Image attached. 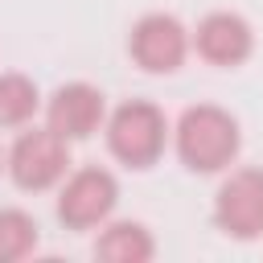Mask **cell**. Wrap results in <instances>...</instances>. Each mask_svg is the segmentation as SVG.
Wrapping results in <instances>:
<instances>
[{"label": "cell", "instance_id": "1", "mask_svg": "<svg viewBox=\"0 0 263 263\" xmlns=\"http://www.w3.org/2000/svg\"><path fill=\"white\" fill-rule=\"evenodd\" d=\"M173 144L189 173H226L242 148V132L226 107L197 103V107L181 111V119L173 127Z\"/></svg>", "mask_w": 263, "mask_h": 263}, {"label": "cell", "instance_id": "2", "mask_svg": "<svg viewBox=\"0 0 263 263\" xmlns=\"http://www.w3.org/2000/svg\"><path fill=\"white\" fill-rule=\"evenodd\" d=\"M103 132H107V148L119 164L127 168H152L168 144V119L156 103L148 99H127L119 103L107 119H103Z\"/></svg>", "mask_w": 263, "mask_h": 263}, {"label": "cell", "instance_id": "3", "mask_svg": "<svg viewBox=\"0 0 263 263\" xmlns=\"http://www.w3.org/2000/svg\"><path fill=\"white\" fill-rule=\"evenodd\" d=\"M66 173H70V140H62L49 123L21 132L16 144L8 148V177L25 193H45L62 185Z\"/></svg>", "mask_w": 263, "mask_h": 263}, {"label": "cell", "instance_id": "4", "mask_svg": "<svg viewBox=\"0 0 263 263\" xmlns=\"http://www.w3.org/2000/svg\"><path fill=\"white\" fill-rule=\"evenodd\" d=\"M115 201H119L115 173L99 168V164H82V168H74V173L62 177L58 222L66 230H95V226H103L115 214Z\"/></svg>", "mask_w": 263, "mask_h": 263}, {"label": "cell", "instance_id": "5", "mask_svg": "<svg viewBox=\"0 0 263 263\" xmlns=\"http://www.w3.org/2000/svg\"><path fill=\"white\" fill-rule=\"evenodd\" d=\"M214 222L222 234L251 242L263 234V168H230L214 193Z\"/></svg>", "mask_w": 263, "mask_h": 263}, {"label": "cell", "instance_id": "6", "mask_svg": "<svg viewBox=\"0 0 263 263\" xmlns=\"http://www.w3.org/2000/svg\"><path fill=\"white\" fill-rule=\"evenodd\" d=\"M127 53L148 74H173L189 58V29L173 12H144L127 33Z\"/></svg>", "mask_w": 263, "mask_h": 263}, {"label": "cell", "instance_id": "7", "mask_svg": "<svg viewBox=\"0 0 263 263\" xmlns=\"http://www.w3.org/2000/svg\"><path fill=\"white\" fill-rule=\"evenodd\" d=\"M189 49H197V58L210 66L234 70L255 53V29L242 12L218 8V12H205L197 21V29L189 33Z\"/></svg>", "mask_w": 263, "mask_h": 263}, {"label": "cell", "instance_id": "8", "mask_svg": "<svg viewBox=\"0 0 263 263\" xmlns=\"http://www.w3.org/2000/svg\"><path fill=\"white\" fill-rule=\"evenodd\" d=\"M107 119V99L90 82H62L45 103V123L62 140H90Z\"/></svg>", "mask_w": 263, "mask_h": 263}, {"label": "cell", "instance_id": "9", "mask_svg": "<svg viewBox=\"0 0 263 263\" xmlns=\"http://www.w3.org/2000/svg\"><path fill=\"white\" fill-rule=\"evenodd\" d=\"M95 255L103 263H148L156 255V238L144 222H132V218H119V222H103L99 226V238H95Z\"/></svg>", "mask_w": 263, "mask_h": 263}, {"label": "cell", "instance_id": "10", "mask_svg": "<svg viewBox=\"0 0 263 263\" xmlns=\"http://www.w3.org/2000/svg\"><path fill=\"white\" fill-rule=\"evenodd\" d=\"M41 107V90L29 74H0V127H25Z\"/></svg>", "mask_w": 263, "mask_h": 263}, {"label": "cell", "instance_id": "11", "mask_svg": "<svg viewBox=\"0 0 263 263\" xmlns=\"http://www.w3.org/2000/svg\"><path fill=\"white\" fill-rule=\"evenodd\" d=\"M37 218L16 210V205H4L0 210V263H21L37 251Z\"/></svg>", "mask_w": 263, "mask_h": 263}, {"label": "cell", "instance_id": "12", "mask_svg": "<svg viewBox=\"0 0 263 263\" xmlns=\"http://www.w3.org/2000/svg\"><path fill=\"white\" fill-rule=\"evenodd\" d=\"M0 160H4V152H0Z\"/></svg>", "mask_w": 263, "mask_h": 263}]
</instances>
